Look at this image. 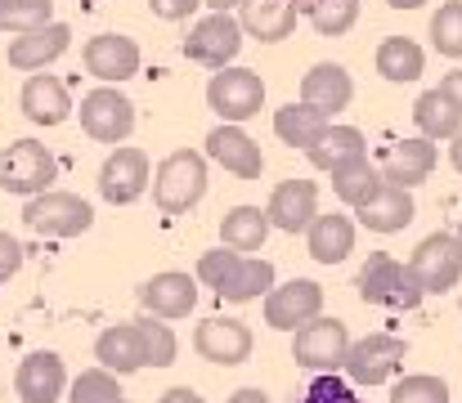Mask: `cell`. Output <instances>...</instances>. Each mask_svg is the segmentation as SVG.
<instances>
[{
  "instance_id": "cell-1",
  "label": "cell",
  "mask_w": 462,
  "mask_h": 403,
  "mask_svg": "<svg viewBox=\"0 0 462 403\" xmlns=\"http://www.w3.org/2000/svg\"><path fill=\"white\" fill-rule=\"evenodd\" d=\"M207 197V157L193 148H175L162 157L153 175V202L162 215H184Z\"/></svg>"
},
{
  "instance_id": "cell-2",
  "label": "cell",
  "mask_w": 462,
  "mask_h": 403,
  "mask_svg": "<svg viewBox=\"0 0 462 403\" xmlns=\"http://www.w3.org/2000/svg\"><path fill=\"white\" fill-rule=\"evenodd\" d=\"M355 287H359V300L364 305H382V309H418L422 296H427L422 282H418V273H413V265H404V261H395L386 252H373L368 256V265L359 269Z\"/></svg>"
},
{
  "instance_id": "cell-3",
  "label": "cell",
  "mask_w": 462,
  "mask_h": 403,
  "mask_svg": "<svg viewBox=\"0 0 462 403\" xmlns=\"http://www.w3.org/2000/svg\"><path fill=\"white\" fill-rule=\"evenodd\" d=\"M404 354H409V345L400 336L368 332L364 341H350L341 372H346L350 386H386V381H395L404 372Z\"/></svg>"
},
{
  "instance_id": "cell-4",
  "label": "cell",
  "mask_w": 462,
  "mask_h": 403,
  "mask_svg": "<svg viewBox=\"0 0 462 403\" xmlns=\"http://www.w3.org/2000/svg\"><path fill=\"white\" fill-rule=\"evenodd\" d=\"M261 104H265V81H261V72H252V68H220V72H211V81H207V108L220 117V122H234V126H243V122H252L256 113H261Z\"/></svg>"
},
{
  "instance_id": "cell-5",
  "label": "cell",
  "mask_w": 462,
  "mask_h": 403,
  "mask_svg": "<svg viewBox=\"0 0 462 403\" xmlns=\"http://www.w3.org/2000/svg\"><path fill=\"white\" fill-rule=\"evenodd\" d=\"M23 220L27 229H36L41 238H77L95 224V211L86 197L77 193H63V188H45L36 197H27L23 206Z\"/></svg>"
},
{
  "instance_id": "cell-6",
  "label": "cell",
  "mask_w": 462,
  "mask_h": 403,
  "mask_svg": "<svg viewBox=\"0 0 462 403\" xmlns=\"http://www.w3.org/2000/svg\"><path fill=\"white\" fill-rule=\"evenodd\" d=\"M243 36H247V32H243L238 14H207V18H198V23L189 27L184 54H189V63L220 72V68H229V63L238 59Z\"/></svg>"
},
{
  "instance_id": "cell-7",
  "label": "cell",
  "mask_w": 462,
  "mask_h": 403,
  "mask_svg": "<svg viewBox=\"0 0 462 403\" xmlns=\"http://www.w3.org/2000/svg\"><path fill=\"white\" fill-rule=\"evenodd\" d=\"M59 175V161L45 143L36 139H18L0 152V188L5 193H18V197H36L54 184Z\"/></svg>"
},
{
  "instance_id": "cell-8",
  "label": "cell",
  "mask_w": 462,
  "mask_h": 403,
  "mask_svg": "<svg viewBox=\"0 0 462 403\" xmlns=\"http://www.w3.org/2000/svg\"><path fill=\"white\" fill-rule=\"evenodd\" d=\"M413 273H418V282H422V291L427 296H445V291H454L462 278V238L458 234H427L422 243H418V252H413Z\"/></svg>"
},
{
  "instance_id": "cell-9",
  "label": "cell",
  "mask_w": 462,
  "mask_h": 403,
  "mask_svg": "<svg viewBox=\"0 0 462 403\" xmlns=\"http://www.w3.org/2000/svg\"><path fill=\"white\" fill-rule=\"evenodd\" d=\"M346 350H350V332L341 318H314L306 327L292 332V359L310 368V372H337L346 363Z\"/></svg>"
},
{
  "instance_id": "cell-10",
  "label": "cell",
  "mask_w": 462,
  "mask_h": 403,
  "mask_svg": "<svg viewBox=\"0 0 462 403\" xmlns=\"http://www.w3.org/2000/svg\"><path fill=\"white\" fill-rule=\"evenodd\" d=\"M81 131L99 143H122L126 134L135 131V104L117 90V86H99L81 99Z\"/></svg>"
},
{
  "instance_id": "cell-11",
  "label": "cell",
  "mask_w": 462,
  "mask_h": 403,
  "mask_svg": "<svg viewBox=\"0 0 462 403\" xmlns=\"http://www.w3.org/2000/svg\"><path fill=\"white\" fill-rule=\"evenodd\" d=\"M149 184H153V170H149V157L140 152V148H113L108 152V161L99 166V193H104V202H113V206H131V202H140L144 193H149Z\"/></svg>"
},
{
  "instance_id": "cell-12",
  "label": "cell",
  "mask_w": 462,
  "mask_h": 403,
  "mask_svg": "<svg viewBox=\"0 0 462 403\" xmlns=\"http://www.w3.org/2000/svg\"><path fill=\"white\" fill-rule=\"evenodd\" d=\"M323 314V287L314 278H292V282H274V291L265 296V323L274 332H297Z\"/></svg>"
},
{
  "instance_id": "cell-13",
  "label": "cell",
  "mask_w": 462,
  "mask_h": 403,
  "mask_svg": "<svg viewBox=\"0 0 462 403\" xmlns=\"http://www.w3.org/2000/svg\"><path fill=\"white\" fill-rule=\"evenodd\" d=\"M252 327L238 323V318H202L193 327V350L198 359L216 363V368H238L252 359Z\"/></svg>"
},
{
  "instance_id": "cell-14",
  "label": "cell",
  "mask_w": 462,
  "mask_h": 403,
  "mask_svg": "<svg viewBox=\"0 0 462 403\" xmlns=\"http://www.w3.org/2000/svg\"><path fill=\"white\" fill-rule=\"evenodd\" d=\"M86 72L104 86H122L140 72V45L122 32H99L86 41Z\"/></svg>"
},
{
  "instance_id": "cell-15",
  "label": "cell",
  "mask_w": 462,
  "mask_h": 403,
  "mask_svg": "<svg viewBox=\"0 0 462 403\" xmlns=\"http://www.w3.org/2000/svg\"><path fill=\"white\" fill-rule=\"evenodd\" d=\"M207 157L216 166H225L229 175H238V179H261V170H265L261 143L243 126H234V122H220L216 131L207 134Z\"/></svg>"
},
{
  "instance_id": "cell-16",
  "label": "cell",
  "mask_w": 462,
  "mask_h": 403,
  "mask_svg": "<svg viewBox=\"0 0 462 403\" xmlns=\"http://www.w3.org/2000/svg\"><path fill=\"white\" fill-rule=\"evenodd\" d=\"M140 305H144V314L166 318V323L189 318L193 305H198V278H189V273H180V269L153 273V278L140 287Z\"/></svg>"
},
{
  "instance_id": "cell-17",
  "label": "cell",
  "mask_w": 462,
  "mask_h": 403,
  "mask_svg": "<svg viewBox=\"0 0 462 403\" xmlns=\"http://www.w3.org/2000/svg\"><path fill=\"white\" fill-rule=\"evenodd\" d=\"M265 211H270V224L279 234H306L314 224V215H319V184L314 179H283V184H274Z\"/></svg>"
},
{
  "instance_id": "cell-18",
  "label": "cell",
  "mask_w": 462,
  "mask_h": 403,
  "mask_svg": "<svg viewBox=\"0 0 462 403\" xmlns=\"http://www.w3.org/2000/svg\"><path fill=\"white\" fill-rule=\"evenodd\" d=\"M436 170V139L413 134V139H395L382 157V179L400 184V188H418L427 184Z\"/></svg>"
},
{
  "instance_id": "cell-19",
  "label": "cell",
  "mask_w": 462,
  "mask_h": 403,
  "mask_svg": "<svg viewBox=\"0 0 462 403\" xmlns=\"http://www.w3.org/2000/svg\"><path fill=\"white\" fill-rule=\"evenodd\" d=\"M14 390L23 403H59L68 390V372H63V359L50 354V350H36L18 363L14 372Z\"/></svg>"
},
{
  "instance_id": "cell-20",
  "label": "cell",
  "mask_w": 462,
  "mask_h": 403,
  "mask_svg": "<svg viewBox=\"0 0 462 403\" xmlns=\"http://www.w3.org/2000/svg\"><path fill=\"white\" fill-rule=\"evenodd\" d=\"M355 215H359V224H364L368 234H400V229H409L413 215H418L413 188H400V184L382 179V188H377L364 206H355Z\"/></svg>"
},
{
  "instance_id": "cell-21",
  "label": "cell",
  "mask_w": 462,
  "mask_h": 403,
  "mask_svg": "<svg viewBox=\"0 0 462 403\" xmlns=\"http://www.w3.org/2000/svg\"><path fill=\"white\" fill-rule=\"evenodd\" d=\"M68 45H72V27H68V23H45V27L23 32V36L9 41V68H18V72H41L45 63L63 59Z\"/></svg>"
},
{
  "instance_id": "cell-22",
  "label": "cell",
  "mask_w": 462,
  "mask_h": 403,
  "mask_svg": "<svg viewBox=\"0 0 462 403\" xmlns=\"http://www.w3.org/2000/svg\"><path fill=\"white\" fill-rule=\"evenodd\" d=\"M301 18V0H243L238 5V23L247 36H256L261 45H279L292 36Z\"/></svg>"
},
{
  "instance_id": "cell-23",
  "label": "cell",
  "mask_w": 462,
  "mask_h": 403,
  "mask_svg": "<svg viewBox=\"0 0 462 403\" xmlns=\"http://www.w3.org/2000/svg\"><path fill=\"white\" fill-rule=\"evenodd\" d=\"M18 104H23V117L36 122V126H63L72 117V95L50 72H32L27 86H23V95H18Z\"/></svg>"
},
{
  "instance_id": "cell-24",
  "label": "cell",
  "mask_w": 462,
  "mask_h": 403,
  "mask_svg": "<svg viewBox=\"0 0 462 403\" xmlns=\"http://www.w3.org/2000/svg\"><path fill=\"white\" fill-rule=\"evenodd\" d=\"M350 99H355V81H350V72L341 63H314L301 77V104L328 113V117L346 113Z\"/></svg>"
},
{
  "instance_id": "cell-25",
  "label": "cell",
  "mask_w": 462,
  "mask_h": 403,
  "mask_svg": "<svg viewBox=\"0 0 462 403\" xmlns=\"http://www.w3.org/2000/svg\"><path fill=\"white\" fill-rule=\"evenodd\" d=\"M95 359H99V368H108V372H117V377H131V372L149 368L140 327H135V323L104 327V332H99V341H95Z\"/></svg>"
},
{
  "instance_id": "cell-26",
  "label": "cell",
  "mask_w": 462,
  "mask_h": 403,
  "mask_svg": "<svg viewBox=\"0 0 462 403\" xmlns=\"http://www.w3.org/2000/svg\"><path fill=\"white\" fill-rule=\"evenodd\" d=\"M306 247L319 265H341L355 252V220L332 211V215H314V224L306 229Z\"/></svg>"
},
{
  "instance_id": "cell-27",
  "label": "cell",
  "mask_w": 462,
  "mask_h": 403,
  "mask_svg": "<svg viewBox=\"0 0 462 403\" xmlns=\"http://www.w3.org/2000/svg\"><path fill=\"white\" fill-rule=\"evenodd\" d=\"M306 157L314 170L332 175V170H341V166L368 157V143H364V131H355V126H328V131L319 134V143L306 148Z\"/></svg>"
},
{
  "instance_id": "cell-28",
  "label": "cell",
  "mask_w": 462,
  "mask_h": 403,
  "mask_svg": "<svg viewBox=\"0 0 462 403\" xmlns=\"http://www.w3.org/2000/svg\"><path fill=\"white\" fill-rule=\"evenodd\" d=\"M377 72L391 86H409V81H418L427 72V54H422V45L413 36H386L377 45Z\"/></svg>"
},
{
  "instance_id": "cell-29",
  "label": "cell",
  "mask_w": 462,
  "mask_h": 403,
  "mask_svg": "<svg viewBox=\"0 0 462 403\" xmlns=\"http://www.w3.org/2000/svg\"><path fill=\"white\" fill-rule=\"evenodd\" d=\"M270 211L265 206H234L225 220H220V243L252 256V252H265V238H270Z\"/></svg>"
},
{
  "instance_id": "cell-30",
  "label": "cell",
  "mask_w": 462,
  "mask_h": 403,
  "mask_svg": "<svg viewBox=\"0 0 462 403\" xmlns=\"http://www.w3.org/2000/svg\"><path fill=\"white\" fill-rule=\"evenodd\" d=\"M413 122H418V134H427V139H454L462 131V108L436 86V90H422L418 95V104H413Z\"/></svg>"
},
{
  "instance_id": "cell-31",
  "label": "cell",
  "mask_w": 462,
  "mask_h": 403,
  "mask_svg": "<svg viewBox=\"0 0 462 403\" xmlns=\"http://www.w3.org/2000/svg\"><path fill=\"white\" fill-rule=\"evenodd\" d=\"M328 126H332V117L319 113V108H310V104H301V99L274 113V134L288 148H301V152H306L310 143H319V134L328 131Z\"/></svg>"
},
{
  "instance_id": "cell-32",
  "label": "cell",
  "mask_w": 462,
  "mask_h": 403,
  "mask_svg": "<svg viewBox=\"0 0 462 403\" xmlns=\"http://www.w3.org/2000/svg\"><path fill=\"white\" fill-rule=\"evenodd\" d=\"M377 188H382V166H373L368 157H359V161L332 170V193H337L346 206H364Z\"/></svg>"
},
{
  "instance_id": "cell-33",
  "label": "cell",
  "mask_w": 462,
  "mask_h": 403,
  "mask_svg": "<svg viewBox=\"0 0 462 403\" xmlns=\"http://www.w3.org/2000/svg\"><path fill=\"white\" fill-rule=\"evenodd\" d=\"M270 291H274V265H270L265 256H247L243 269L234 273V282L220 291V300L247 305V300H261V296H270Z\"/></svg>"
},
{
  "instance_id": "cell-34",
  "label": "cell",
  "mask_w": 462,
  "mask_h": 403,
  "mask_svg": "<svg viewBox=\"0 0 462 403\" xmlns=\"http://www.w3.org/2000/svg\"><path fill=\"white\" fill-rule=\"evenodd\" d=\"M301 14L319 36H346L359 23V0H301Z\"/></svg>"
},
{
  "instance_id": "cell-35",
  "label": "cell",
  "mask_w": 462,
  "mask_h": 403,
  "mask_svg": "<svg viewBox=\"0 0 462 403\" xmlns=\"http://www.w3.org/2000/svg\"><path fill=\"white\" fill-rule=\"evenodd\" d=\"M54 23V0H0V32L23 36Z\"/></svg>"
},
{
  "instance_id": "cell-36",
  "label": "cell",
  "mask_w": 462,
  "mask_h": 403,
  "mask_svg": "<svg viewBox=\"0 0 462 403\" xmlns=\"http://www.w3.org/2000/svg\"><path fill=\"white\" fill-rule=\"evenodd\" d=\"M135 327H140V336H144V359H149V368H171L175 354H180V341H175L171 323H166V318H153V314H144Z\"/></svg>"
},
{
  "instance_id": "cell-37",
  "label": "cell",
  "mask_w": 462,
  "mask_h": 403,
  "mask_svg": "<svg viewBox=\"0 0 462 403\" xmlns=\"http://www.w3.org/2000/svg\"><path fill=\"white\" fill-rule=\"evenodd\" d=\"M243 261H247L243 252H234V247H225V243H220L216 252H202V261H198V282H202V287H211V291L220 296V291L234 282V273L243 269Z\"/></svg>"
},
{
  "instance_id": "cell-38",
  "label": "cell",
  "mask_w": 462,
  "mask_h": 403,
  "mask_svg": "<svg viewBox=\"0 0 462 403\" xmlns=\"http://www.w3.org/2000/svg\"><path fill=\"white\" fill-rule=\"evenodd\" d=\"M431 45L445 59H462V0H445L431 14Z\"/></svg>"
},
{
  "instance_id": "cell-39",
  "label": "cell",
  "mask_w": 462,
  "mask_h": 403,
  "mask_svg": "<svg viewBox=\"0 0 462 403\" xmlns=\"http://www.w3.org/2000/svg\"><path fill=\"white\" fill-rule=\"evenodd\" d=\"M391 403H449V386H445V377H431V372L395 377Z\"/></svg>"
},
{
  "instance_id": "cell-40",
  "label": "cell",
  "mask_w": 462,
  "mask_h": 403,
  "mask_svg": "<svg viewBox=\"0 0 462 403\" xmlns=\"http://www.w3.org/2000/svg\"><path fill=\"white\" fill-rule=\"evenodd\" d=\"M122 399V386H117V372L108 368H90L72 381L68 390V403H117Z\"/></svg>"
},
{
  "instance_id": "cell-41",
  "label": "cell",
  "mask_w": 462,
  "mask_h": 403,
  "mask_svg": "<svg viewBox=\"0 0 462 403\" xmlns=\"http://www.w3.org/2000/svg\"><path fill=\"white\" fill-rule=\"evenodd\" d=\"M301 403H359V395H355V386L341 381L337 372H319V377L310 381V390L301 395Z\"/></svg>"
},
{
  "instance_id": "cell-42",
  "label": "cell",
  "mask_w": 462,
  "mask_h": 403,
  "mask_svg": "<svg viewBox=\"0 0 462 403\" xmlns=\"http://www.w3.org/2000/svg\"><path fill=\"white\" fill-rule=\"evenodd\" d=\"M198 5H202V0H149V9H153L157 18H166V23H184V18H193Z\"/></svg>"
},
{
  "instance_id": "cell-43",
  "label": "cell",
  "mask_w": 462,
  "mask_h": 403,
  "mask_svg": "<svg viewBox=\"0 0 462 403\" xmlns=\"http://www.w3.org/2000/svg\"><path fill=\"white\" fill-rule=\"evenodd\" d=\"M18 269H23V247H18V238L0 234V282H5V278H14Z\"/></svg>"
},
{
  "instance_id": "cell-44",
  "label": "cell",
  "mask_w": 462,
  "mask_h": 403,
  "mask_svg": "<svg viewBox=\"0 0 462 403\" xmlns=\"http://www.w3.org/2000/svg\"><path fill=\"white\" fill-rule=\"evenodd\" d=\"M157 403H207V399H202L193 386H171V390H166Z\"/></svg>"
},
{
  "instance_id": "cell-45",
  "label": "cell",
  "mask_w": 462,
  "mask_h": 403,
  "mask_svg": "<svg viewBox=\"0 0 462 403\" xmlns=\"http://www.w3.org/2000/svg\"><path fill=\"white\" fill-rule=\"evenodd\" d=\"M440 90H445V95H449V99L462 108V68H458V72H445V77H440Z\"/></svg>"
},
{
  "instance_id": "cell-46",
  "label": "cell",
  "mask_w": 462,
  "mask_h": 403,
  "mask_svg": "<svg viewBox=\"0 0 462 403\" xmlns=\"http://www.w3.org/2000/svg\"><path fill=\"white\" fill-rule=\"evenodd\" d=\"M229 403H270V395H265V390H256V386H243V390H234V395H229Z\"/></svg>"
},
{
  "instance_id": "cell-47",
  "label": "cell",
  "mask_w": 462,
  "mask_h": 403,
  "mask_svg": "<svg viewBox=\"0 0 462 403\" xmlns=\"http://www.w3.org/2000/svg\"><path fill=\"white\" fill-rule=\"evenodd\" d=\"M202 5H207L211 14H234V9H238L243 0H202Z\"/></svg>"
},
{
  "instance_id": "cell-48",
  "label": "cell",
  "mask_w": 462,
  "mask_h": 403,
  "mask_svg": "<svg viewBox=\"0 0 462 403\" xmlns=\"http://www.w3.org/2000/svg\"><path fill=\"white\" fill-rule=\"evenodd\" d=\"M449 161H454V170L462 175V131L454 134V139H449Z\"/></svg>"
},
{
  "instance_id": "cell-49",
  "label": "cell",
  "mask_w": 462,
  "mask_h": 403,
  "mask_svg": "<svg viewBox=\"0 0 462 403\" xmlns=\"http://www.w3.org/2000/svg\"><path fill=\"white\" fill-rule=\"evenodd\" d=\"M386 5H391V9H422L427 0H386Z\"/></svg>"
},
{
  "instance_id": "cell-50",
  "label": "cell",
  "mask_w": 462,
  "mask_h": 403,
  "mask_svg": "<svg viewBox=\"0 0 462 403\" xmlns=\"http://www.w3.org/2000/svg\"><path fill=\"white\" fill-rule=\"evenodd\" d=\"M117 403H131V399H117Z\"/></svg>"
},
{
  "instance_id": "cell-51",
  "label": "cell",
  "mask_w": 462,
  "mask_h": 403,
  "mask_svg": "<svg viewBox=\"0 0 462 403\" xmlns=\"http://www.w3.org/2000/svg\"><path fill=\"white\" fill-rule=\"evenodd\" d=\"M458 238H462V224H458Z\"/></svg>"
}]
</instances>
